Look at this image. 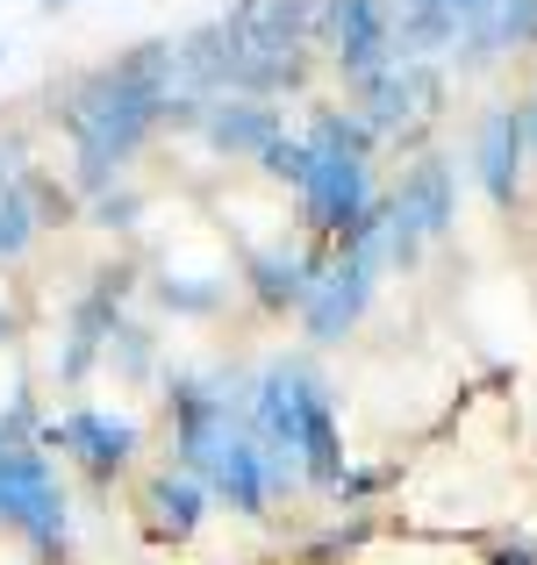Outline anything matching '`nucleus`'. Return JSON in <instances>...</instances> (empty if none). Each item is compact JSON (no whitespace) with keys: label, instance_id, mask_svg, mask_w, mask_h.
<instances>
[{"label":"nucleus","instance_id":"1","mask_svg":"<svg viewBox=\"0 0 537 565\" xmlns=\"http://www.w3.org/2000/svg\"><path fill=\"white\" fill-rule=\"evenodd\" d=\"M179 94V57L172 36H151L137 51L108 57L101 72H86L65 94V137H72V186L94 193L123 186L137 151L166 129V108Z\"/></svg>","mask_w":537,"mask_h":565},{"label":"nucleus","instance_id":"2","mask_svg":"<svg viewBox=\"0 0 537 565\" xmlns=\"http://www.w3.org/2000/svg\"><path fill=\"white\" fill-rule=\"evenodd\" d=\"M244 423L251 437L265 444V451H280L294 472H302V487H323V494H337L351 472L345 458V429H337V408H330V386L308 359H273L259 380H251L244 394Z\"/></svg>","mask_w":537,"mask_h":565},{"label":"nucleus","instance_id":"3","mask_svg":"<svg viewBox=\"0 0 537 565\" xmlns=\"http://www.w3.org/2000/svg\"><path fill=\"white\" fill-rule=\"evenodd\" d=\"M308 143V186H302V230L345 244L358 222L380 207V180H372V129L358 122L351 108H316L302 129Z\"/></svg>","mask_w":537,"mask_h":565},{"label":"nucleus","instance_id":"4","mask_svg":"<svg viewBox=\"0 0 537 565\" xmlns=\"http://www.w3.org/2000/svg\"><path fill=\"white\" fill-rule=\"evenodd\" d=\"M0 523L29 544V552H65V487L43 444L0 437Z\"/></svg>","mask_w":537,"mask_h":565},{"label":"nucleus","instance_id":"5","mask_svg":"<svg viewBox=\"0 0 537 565\" xmlns=\"http://www.w3.org/2000/svg\"><path fill=\"white\" fill-rule=\"evenodd\" d=\"M380 279H387V273L366 258V250L330 244V265H323L316 294L302 301V330H308V344H345L358 322H366V308H372V294H380Z\"/></svg>","mask_w":537,"mask_h":565},{"label":"nucleus","instance_id":"6","mask_svg":"<svg viewBox=\"0 0 537 565\" xmlns=\"http://www.w3.org/2000/svg\"><path fill=\"white\" fill-rule=\"evenodd\" d=\"M323 265H330V250L302 244V236H273V244H251L244 258H236V287H251V301H259L265 316H302V301L316 294Z\"/></svg>","mask_w":537,"mask_h":565},{"label":"nucleus","instance_id":"7","mask_svg":"<svg viewBox=\"0 0 537 565\" xmlns=\"http://www.w3.org/2000/svg\"><path fill=\"white\" fill-rule=\"evenodd\" d=\"M316 43L330 51V65L345 72V86H358V79L394 65V8H387V0H323Z\"/></svg>","mask_w":537,"mask_h":565},{"label":"nucleus","instance_id":"8","mask_svg":"<svg viewBox=\"0 0 537 565\" xmlns=\"http://www.w3.org/2000/svg\"><path fill=\"white\" fill-rule=\"evenodd\" d=\"M438 94H444V65H430V57H401V65H387V72H372V79L351 86V100H358L351 115L372 129V137H394V129H409L415 115L438 108Z\"/></svg>","mask_w":537,"mask_h":565},{"label":"nucleus","instance_id":"9","mask_svg":"<svg viewBox=\"0 0 537 565\" xmlns=\"http://www.w3.org/2000/svg\"><path fill=\"white\" fill-rule=\"evenodd\" d=\"M43 444H57V451L72 458L80 472H94V480H123L129 466H137V423L115 408H65L51 429H43Z\"/></svg>","mask_w":537,"mask_h":565},{"label":"nucleus","instance_id":"10","mask_svg":"<svg viewBox=\"0 0 537 565\" xmlns=\"http://www.w3.org/2000/svg\"><path fill=\"white\" fill-rule=\"evenodd\" d=\"M193 137H201L222 166H259V158L287 137V122H280L273 100H201Z\"/></svg>","mask_w":537,"mask_h":565},{"label":"nucleus","instance_id":"11","mask_svg":"<svg viewBox=\"0 0 537 565\" xmlns=\"http://www.w3.org/2000/svg\"><path fill=\"white\" fill-rule=\"evenodd\" d=\"M387 215H394L415 244L452 236V222H459V172H452V158H415V166L394 180V193H387Z\"/></svg>","mask_w":537,"mask_h":565},{"label":"nucleus","instance_id":"12","mask_svg":"<svg viewBox=\"0 0 537 565\" xmlns=\"http://www.w3.org/2000/svg\"><path fill=\"white\" fill-rule=\"evenodd\" d=\"M524 166H530V115L524 108H495L473 137V180L495 207L524 201Z\"/></svg>","mask_w":537,"mask_h":565},{"label":"nucleus","instance_id":"13","mask_svg":"<svg viewBox=\"0 0 537 565\" xmlns=\"http://www.w3.org/2000/svg\"><path fill=\"white\" fill-rule=\"evenodd\" d=\"M230 294H236V273L230 265H158V279H151V301L166 308V316H187V322H208V316H222L230 308Z\"/></svg>","mask_w":537,"mask_h":565},{"label":"nucleus","instance_id":"14","mask_svg":"<svg viewBox=\"0 0 537 565\" xmlns=\"http://www.w3.org/2000/svg\"><path fill=\"white\" fill-rule=\"evenodd\" d=\"M137 501H144V523H151V537H166V544H187L193 530H201V515H208V487L193 480V472H179V466L151 472Z\"/></svg>","mask_w":537,"mask_h":565},{"label":"nucleus","instance_id":"15","mask_svg":"<svg viewBox=\"0 0 537 565\" xmlns=\"http://www.w3.org/2000/svg\"><path fill=\"white\" fill-rule=\"evenodd\" d=\"M36 236H43V215H36V201H29L22 166H14V172H0V265L29 258Z\"/></svg>","mask_w":537,"mask_h":565},{"label":"nucleus","instance_id":"16","mask_svg":"<svg viewBox=\"0 0 537 565\" xmlns=\"http://www.w3.org/2000/svg\"><path fill=\"white\" fill-rule=\"evenodd\" d=\"M101 359H108L123 380H151V373H158V337L137 330V322H123V330L108 337V351H101Z\"/></svg>","mask_w":537,"mask_h":565},{"label":"nucleus","instance_id":"17","mask_svg":"<svg viewBox=\"0 0 537 565\" xmlns=\"http://www.w3.org/2000/svg\"><path fill=\"white\" fill-rule=\"evenodd\" d=\"M137 215H144V193L137 186H108V193H94V222L101 230H137Z\"/></svg>","mask_w":537,"mask_h":565},{"label":"nucleus","instance_id":"18","mask_svg":"<svg viewBox=\"0 0 537 565\" xmlns=\"http://www.w3.org/2000/svg\"><path fill=\"white\" fill-rule=\"evenodd\" d=\"M487 565H537V544H502Z\"/></svg>","mask_w":537,"mask_h":565},{"label":"nucleus","instance_id":"19","mask_svg":"<svg viewBox=\"0 0 537 565\" xmlns=\"http://www.w3.org/2000/svg\"><path fill=\"white\" fill-rule=\"evenodd\" d=\"M65 8H80V0H36V14H65Z\"/></svg>","mask_w":537,"mask_h":565},{"label":"nucleus","instance_id":"20","mask_svg":"<svg viewBox=\"0 0 537 565\" xmlns=\"http://www.w3.org/2000/svg\"><path fill=\"white\" fill-rule=\"evenodd\" d=\"M8 337H14V322H8V316H0V344H8Z\"/></svg>","mask_w":537,"mask_h":565},{"label":"nucleus","instance_id":"21","mask_svg":"<svg viewBox=\"0 0 537 565\" xmlns=\"http://www.w3.org/2000/svg\"><path fill=\"white\" fill-rule=\"evenodd\" d=\"M0 65H8V43H0Z\"/></svg>","mask_w":537,"mask_h":565}]
</instances>
